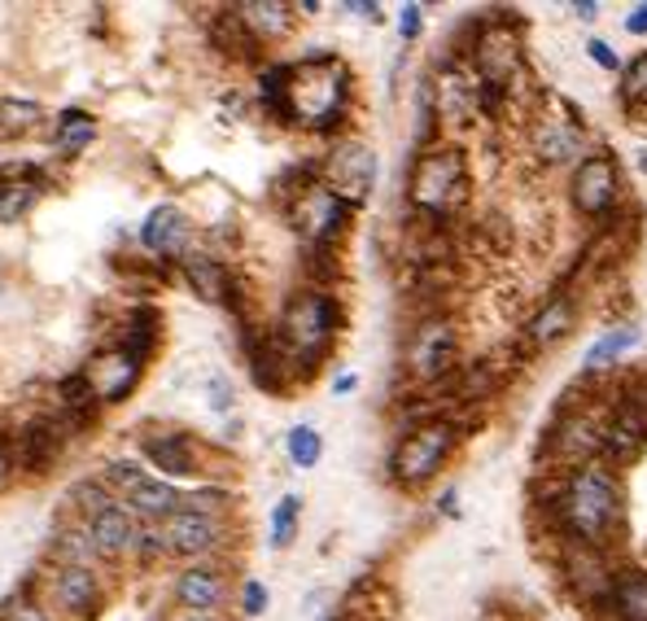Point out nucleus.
<instances>
[{
	"label": "nucleus",
	"mask_w": 647,
	"mask_h": 621,
	"mask_svg": "<svg viewBox=\"0 0 647 621\" xmlns=\"http://www.w3.org/2000/svg\"><path fill=\"white\" fill-rule=\"evenodd\" d=\"M634 346H638V329H634V325H612V329H603V333L590 342V351H586V373L595 377V373L621 364V355L634 351Z\"/></svg>",
	"instance_id": "nucleus-27"
},
{
	"label": "nucleus",
	"mask_w": 647,
	"mask_h": 621,
	"mask_svg": "<svg viewBox=\"0 0 647 621\" xmlns=\"http://www.w3.org/2000/svg\"><path fill=\"white\" fill-rule=\"evenodd\" d=\"M547 516L564 543H586L612 551L625 534V490L608 464H582L564 473L560 490L547 499Z\"/></svg>",
	"instance_id": "nucleus-1"
},
{
	"label": "nucleus",
	"mask_w": 647,
	"mask_h": 621,
	"mask_svg": "<svg viewBox=\"0 0 647 621\" xmlns=\"http://www.w3.org/2000/svg\"><path fill=\"white\" fill-rule=\"evenodd\" d=\"M473 66H477V84L508 88V80L521 71V40L508 32V23H481L477 27Z\"/></svg>",
	"instance_id": "nucleus-13"
},
{
	"label": "nucleus",
	"mask_w": 647,
	"mask_h": 621,
	"mask_svg": "<svg viewBox=\"0 0 647 621\" xmlns=\"http://www.w3.org/2000/svg\"><path fill=\"white\" fill-rule=\"evenodd\" d=\"M84 529H88V538H93V547H97V556H101V560H119L123 551H132V538H136V516L119 503V508H110V512L93 516Z\"/></svg>",
	"instance_id": "nucleus-21"
},
{
	"label": "nucleus",
	"mask_w": 647,
	"mask_h": 621,
	"mask_svg": "<svg viewBox=\"0 0 647 621\" xmlns=\"http://www.w3.org/2000/svg\"><path fill=\"white\" fill-rule=\"evenodd\" d=\"M66 503H75L88 521L101 516V512H110V508H119V499H114V490L106 482H80V486H71L66 490Z\"/></svg>",
	"instance_id": "nucleus-32"
},
{
	"label": "nucleus",
	"mask_w": 647,
	"mask_h": 621,
	"mask_svg": "<svg viewBox=\"0 0 647 621\" xmlns=\"http://www.w3.org/2000/svg\"><path fill=\"white\" fill-rule=\"evenodd\" d=\"M241 608H245L249 617H258V612L267 608V586H263L258 577H249V582L241 586Z\"/></svg>",
	"instance_id": "nucleus-42"
},
{
	"label": "nucleus",
	"mask_w": 647,
	"mask_h": 621,
	"mask_svg": "<svg viewBox=\"0 0 647 621\" xmlns=\"http://www.w3.org/2000/svg\"><path fill=\"white\" fill-rule=\"evenodd\" d=\"M110 490H123V495H132L136 486H145L149 482V473L136 464V460H114L110 468H106V477H101Z\"/></svg>",
	"instance_id": "nucleus-37"
},
{
	"label": "nucleus",
	"mask_w": 647,
	"mask_h": 621,
	"mask_svg": "<svg viewBox=\"0 0 647 621\" xmlns=\"http://www.w3.org/2000/svg\"><path fill=\"white\" fill-rule=\"evenodd\" d=\"M40 123V106L36 101H14L0 97V136H23Z\"/></svg>",
	"instance_id": "nucleus-34"
},
{
	"label": "nucleus",
	"mask_w": 647,
	"mask_h": 621,
	"mask_svg": "<svg viewBox=\"0 0 647 621\" xmlns=\"http://www.w3.org/2000/svg\"><path fill=\"white\" fill-rule=\"evenodd\" d=\"M53 599L62 612L80 617V621H93L101 612V582L93 569H75V564H58L53 573Z\"/></svg>",
	"instance_id": "nucleus-19"
},
{
	"label": "nucleus",
	"mask_w": 647,
	"mask_h": 621,
	"mask_svg": "<svg viewBox=\"0 0 647 621\" xmlns=\"http://www.w3.org/2000/svg\"><path fill=\"white\" fill-rule=\"evenodd\" d=\"M569 202L582 219H608L621 202V167L612 154H586L569 175Z\"/></svg>",
	"instance_id": "nucleus-8"
},
{
	"label": "nucleus",
	"mask_w": 647,
	"mask_h": 621,
	"mask_svg": "<svg viewBox=\"0 0 647 621\" xmlns=\"http://www.w3.org/2000/svg\"><path fill=\"white\" fill-rule=\"evenodd\" d=\"M132 551L141 560H158V556H171L167 551V538H162V525L154 521H136V538H132Z\"/></svg>",
	"instance_id": "nucleus-38"
},
{
	"label": "nucleus",
	"mask_w": 647,
	"mask_h": 621,
	"mask_svg": "<svg viewBox=\"0 0 647 621\" xmlns=\"http://www.w3.org/2000/svg\"><path fill=\"white\" fill-rule=\"evenodd\" d=\"M438 512H442V516H460V490H455V486H447V490L438 495Z\"/></svg>",
	"instance_id": "nucleus-44"
},
{
	"label": "nucleus",
	"mask_w": 647,
	"mask_h": 621,
	"mask_svg": "<svg viewBox=\"0 0 647 621\" xmlns=\"http://www.w3.org/2000/svg\"><path fill=\"white\" fill-rule=\"evenodd\" d=\"M53 556L62 560V564H75V569H93L101 556H97V547H93V538H88V529H62L58 538H53Z\"/></svg>",
	"instance_id": "nucleus-30"
},
{
	"label": "nucleus",
	"mask_w": 647,
	"mask_h": 621,
	"mask_svg": "<svg viewBox=\"0 0 647 621\" xmlns=\"http://www.w3.org/2000/svg\"><path fill=\"white\" fill-rule=\"evenodd\" d=\"M342 329V310L338 302L324 293V289H297L289 302H284V316H280V333L276 342L289 351L293 364H302V373L315 368V360L333 346Z\"/></svg>",
	"instance_id": "nucleus-3"
},
{
	"label": "nucleus",
	"mask_w": 647,
	"mask_h": 621,
	"mask_svg": "<svg viewBox=\"0 0 647 621\" xmlns=\"http://www.w3.org/2000/svg\"><path fill=\"white\" fill-rule=\"evenodd\" d=\"M141 245L149 249V254H188L184 245H188V219H184V210L180 206H158V210H149V219H145V228H141Z\"/></svg>",
	"instance_id": "nucleus-20"
},
{
	"label": "nucleus",
	"mask_w": 647,
	"mask_h": 621,
	"mask_svg": "<svg viewBox=\"0 0 647 621\" xmlns=\"http://www.w3.org/2000/svg\"><path fill=\"white\" fill-rule=\"evenodd\" d=\"M355 386H359V381H355V377H351V373H342V377H338V381H333V394H351V390H355Z\"/></svg>",
	"instance_id": "nucleus-48"
},
{
	"label": "nucleus",
	"mask_w": 647,
	"mask_h": 621,
	"mask_svg": "<svg viewBox=\"0 0 647 621\" xmlns=\"http://www.w3.org/2000/svg\"><path fill=\"white\" fill-rule=\"evenodd\" d=\"M638 171L647 175V149H638Z\"/></svg>",
	"instance_id": "nucleus-51"
},
{
	"label": "nucleus",
	"mask_w": 647,
	"mask_h": 621,
	"mask_svg": "<svg viewBox=\"0 0 647 621\" xmlns=\"http://www.w3.org/2000/svg\"><path fill=\"white\" fill-rule=\"evenodd\" d=\"M40 188L36 180H10V184H0V223H19L32 206H36Z\"/></svg>",
	"instance_id": "nucleus-31"
},
{
	"label": "nucleus",
	"mask_w": 647,
	"mask_h": 621,
	"mask_svg": "<svg viewBox=\"0 0 647 621\" xmlns=\"http://www.w3.org/2000/svg\"><path fill=\"white\" fill-rule=\"evenodd\" d=\"M542 451H547L564 473H573V468H582V464H595V460L603 455V416H595V412H586V407H564V412L551 421V429H547V438H542Z\"/></svg>",
	"instance_id": "nucleus-6"
},
{
	"label": "nucleus",
	"mask_w": 647,
	"mask_h": 621,
	"mask_svg": "<svg viewBox=\"0 0 647 621\" xmlns=\"http://www.w3.org/2000/svg\"><path fill=\"white\" fill-rule=\"evenodd\" d=\"M145 460L154 468H162L167 477H193L197 473V455H193V438L188 434H154V438H145Z\"/></svg>",
	"instance_id": "nucleus-23"
},
{
	"label": "nucleus",
	"mask_w": 647,
	"mask_h": 621,
	"mask_svg": "<svg viewBox=\"0 0 647 621\" xmlns=\"http://www.w3.org/2000/svg\"><path fill=\"white\" fill-rule=\"evenodd\" d=\"M10 468H14V460H10V451H5V447H0V486L10 482Z\"/></svg>",
	"instance_id": "nucleus-49"
},
{
	"label": "nucleus",
	"mask_w": 647,
	"mask_h": 621,
	"mask_svg": "<svg viewBox=\"0 0 647 621\" xmlns=\"http://www.w3.org/2000/svg\"><path fill=\"white\" fill-rule=\"evenodd\" d=\"M577 310H582V302H577L573 289L551 293V297L534 310V316H529V325H525V342H529L534 351H551V346H560V342L573 333V325H577Z\"/></svg>",
	"instance_id": "nucleus-15"
},
{
	"label": "nucleus",
	"mask_w": 647,
	"mask_h": 621,
	"mask_svg": "<svg viewBox=\"0 0 647 621\" xmlns=\"http://www.w3.org/2000/svg\"><path fill=\"white\" fill-rule=\"evenodd\" d=\"M346 106H351V71L342 58L324 53V58H306V62L289 66L284 97H280L276 114L297 127H310V132H329L342 123Z\"/></svg>",
	"instance_id": "nucleus-2"
},
{
	"label": "nucleus",
	"mask_w": 647,
	"mask_h": 621,
	"mask_svg": "<svg viewBox=\"0 0 647 621\" xmlns=\"http://www.w3.org/2000/svg\"><path fill=\"white\" fill-rule=\"evenodd\" d=\"M162 538H167V551L171 556H206L223 543V516H210V512H171L162 521Z\"/></svg>",
	"instance_id": "nucleus-14"
},
{
	"label": "nucleus",
	"mask_w": 647,
	"mask_h": 621,
	"mask_svg": "<svg viewBox=\"0 0 647 621\" xmlns=\"http://www.w3.org/2000/svg\"><path fill=\"white\" fill-rule=\"evenodd\" d=\"M180 263H184V276H188V284H193V293H197V297H206V302H228L232 280H228V267H223L219 258L188 249Z\"/></svg>",
	"instance_id": "nucleus-26"
},
{
	"label": "nucleus",
	"mask_w": 647,
	"mask_h": 621,
	"mask_svg": "<svg viewBox=\"0 0 647 621\" xmlns=\"http://www.w3.org/2000/svg\"><path fill=\"white\" fill-rule=\"evenodd\" d=\"M534 149L542 162H569V158H586L582 154V123L577 119H542L534 132Z\"/></svg>",
	"instance_id": "nucleus-22"
},
{
	"label": "nucleus",
	"mask_w": 647,
	"mask_h": 621,
	"mask_svg": "<svg viewBox=\"0 0 647 621\" xmlns=\"http://www.w3.org/2000/svg\"><path fill=\"white\" fill-rule=\"evenodd\" d=\"M377 184V154L364 141H342L324 158V188H333L346 206H364Z\"/></svg>",
	"instance_id": "nucleus-12"
},
{
	"label": "nucleus",
	"mask_w": 647,
	"mask_h": 621,
	"mask_svg": "<svg viewBox=\"0 0 647 621\" xmlns=\"http://www.w3.org/2000/svg\"><path fill=\"white\" fill-rule=\"evenodd\" d=\"M284 447H289V460H293L297 468H315L319 455H324V438H319L315 425H293L289 438H284Z\"/></svg>",
	"instance_id": "nucleus-33"
},
{
	"label": "nucleus",
	"mask_w": 647,
	"mask_h": 621,
	"mask_svg": "<svg viewBox=\"0 0 647 621\" xmlns=\"http://www.w3.org/2000/svg\"><path fill=\"white\" fill-rule=\"evenodd\" d=\"M175 604L193 617H219L228 604V573L215 564H193L175 577Z\"/></svg>",
	"instance_id": "nucleus-16"
},
{
	"label": "nucleus",
	"mask_w": 647,
	"mask_h": 621,
	"mask_svg": "<svg viewBox=\"0 0 647 621\" xmlns=\"http://www.w3.org/2000/svg\"><path fill=\"white\" fill-rule=\"evenodd\" d=\"M573 14H577L582 23H590V19H599V5H595V0H577V5H573Z\"/></svg>",
	"instance_id": "nucleus-46"
},
{
	"label": "nucleus",
	"mask_w": 647,
	"mask_h": 621,
	"mask_svg": "<svg viewBox=\"0 0 647 621\" xmlns=\"http://www.w3.org/2000/svg\"><path fill=\"white\" fill-rule=\"evenodd\" d=\"M617 101L625 114H638L647 106V53H638L630 66H621V88H617Z\"/></svg>",
	"instance_id": "nucleus-29"
},
{
	"label": "nucleus",
	"mask_w": 647,
	"mask_h": 621,
	"mask_svg": "<svg viewBox=\"0 0 647 621\" xmlns=\"http://www.w3.org/2000/svg\"><path fill=\"white\" fill-rule=\"evenodd\" d=\"M455 447H460V425L451 416H429V421L412 425L399 438V447L390 455V477L399 486L416 490V486H425V482L438 477V468L451 460Z\"/></svg>",
	"instance_id": "nucleus-4"
},
{
	"label": "nucleus",
	"mask_w": 647,
	"mask_h": 621,
	"mask_svg": "<svg viewBox=\"0 0 647 621\" xmlns=\"http://www.w3.org/2000/svg\"><path fill=\"white\" fill-rule=\"evenodd\" d=\"M175 621H219V617H193V612H184V617H175Z\"/></svg>",
	"instance_id": "nucleus-50"
},
{
	"label": "nucleus",
	"mask_w": 647,
	"mask_h": 621,
	"mask_svg": "<svg viewBox=\"0 0 647 621\" xmlns=\"http://www.w3.org/2000/svg\"><path fill=\"white\" fill-rule=\"evenodd\" d=\"M625 32H630V36H647V0H643V5H634V10H630V19H625Z\"/></svg>",
	"instance_id": "nucleus-43"
},
{
	"label": "nucleus",
	"mask_w": 647,
	"mask_h": 621,
	"mask_svg": "<svg viewBox=\"0 0 647 621\" xmlns=\"http://www.w3.org/2000/svg\"><path fill=\"white\" fill-rule=\"evenodd\" d=\"M93 114H84V110H66L62 114V127H58V145L62 149H84L88 141H93Z\"/></svg>",
	"instance_id": "nucleus-36"
},
{
	"label": "nucleus",
	"mask_w": 647,
	"mask_h": 621,
	"mask_svg": "<svg viewBox=\"0 0 647 621\" xmlns=\"http://www.w3.org/2000/svg\"><path fill=\"white\" fill-rule=\"evenodd\" d=\"M0 621H53V617H49V608H45L40 599L14 595V599L5 604V612H0Z\"/></svg>",
	"instance_id": "nucleus-39"
},
{
	"label": "nucleus",
	"mask_w": 647,
	"mask_h": 621,
	"mask_svg": "<svg viewBox=\"0 0 647 621\" xmlns=\"http://www.w3.org/2000/svg\"><path fill=\"white\" fill-rule=\"evenodd\" d=\"M236 14L258 45L280 40L293 27V5H284V0H245V5H236Z\"/></svg>",
	"instance_id": "nucleus-24"
},
{
	"label": "nucleus",
	"mask_w": 647,
	"mask_h": 621,
	"mask_svg": "<svg viewBox=\"0 0 647 621\" xmlns=\"http://www.w3.org/2000/svg\"><path fill=\"white\" fill-rule=\"evenodd\" d=\"M215 407L223 412V407H232V390L223 386V381H215Z\"/></svg>",
	"instance_id": "nucleus-47"
},
{
	"label": "nucleus",
	"mask_w": 647,
	"mask_h": 621,
	"mask_svg": "<svg viewBox=\"0 0 647 621\" xmlns=\"http://www.w3.org/2000/svg\"><path fill=\"white\" fill-rule=\"evenodd\" d=\"M612 573H617V560L608 551L586 547V543H564V551H560V577L569 582L573 599L586 612H603V604L612 595Z\"/></svg>",
	"instance_id": "nucleus-9"
},
{
	"label": "nucleus",
	"mask_w": 647,
	"mask_h": 621,
	"mask_svg": "<svg viewBox=\"0 0 647 621\" xmlns=\"http://www.w3.org/2000/svg\"><path fill=\"white\" fill-rule=\"evenodd\" d=\"M297 521H302V499L297 495H284L271 512V547H289L297 538Z\"/></svg>",
	"instance_id": "nucleus-35"
},
{
	"label": "nucleus",
	"mask_w": 647,
	"mask_h": 621,
	"mask_svg": "<svg viewBox=\"0 0 647 621\" xmlns=\"http://www.w3.org/2000/svg\"><path fill=\"white\" fill-rule=\"evenodd\" d=\"M586 58L599 66V71H608V75H621V58H617V49L608 45V40H586Z\"/></svg>",
	"instance_id": "nucleus-40"
},
{
	"label": "nucleus",
	"mask_w": 647,
	"mask_h": 621,
	"mask_svg": "<svg viewBox=\"0 0 647 621\" xmlns=\"http://www.w3.org/2000/svg\"><path fill=\"white\" fill-rule=\"evenodd\" d=\"M141 368H145V360H136V355H127L123 346H114V351L97 355L84 377H88V386L97 390L101 403H119V399H127L132 386L141 381Z\"/></svg>",
	"instance_id": "nucleus-17"
},
{
	"label": "nucleus",
	"mask_w": 647,
	"mask_h": 621,
	"mask_svg": "<svg viewBox=\"0 0 647 621\" xmlns=\"http://www.w3.org/2000/svg\"><path fill=\"white\" fill-rule=\"evenodd\" d=\"M333 621H351V617H333Z\"/></svg>",
	"instance_id": "nucleus-52"
},
{
	"label": "nucleus",
	"mask_w": 647,
	"mask_h": 621,
	"mask_svg": "<svg viewBox=\"0 0 647 621\" xmlns=\"http://www.w3.org/2000/svg\"><path fill=\"white\" fill-rule=\"evenodd\" d=\"M351 14H359V19H368V23H377L381 19V5H364V0H355V5H346Z\"/></svg>",
	"instance_id": "nucleus-45"
},
{
	"label": "nucleus",
	"mask_w": 647,
	"mask_h": 621,
	"mask_svg": "<svg viewBox=\"0 0 647 621\" xmlns=\"http://www.w3.org/2000/svg\"><path fill=\"white\" fill-rule=\"evenodd\" d=\"M643 451H647V403H638L630 390H621L617 403L603 412L599 464H634Z\"/></svg>",
	"instance_id": "nucleus-10"
},
{
	"label": "nucleus",
	"mask_w": 647,
	"mask_h": 621,
	"mask_svg": "<svg viewBox=\"0 0 647 621\" xmlns=\"http://www.w3.org/2000/svg\"><path fill=\"white\" fill-rule=\"evenodd\" d=\"M210 40H215L223 53H232V58H254V53H258V40L249 36V27L241 23L236 10H223V14L210 23Z\"/></svg>",
	"instance_id": "nucleus-28"
},
{
	"label": "nucleus",
	"mask_w": 647,
	"mask_h": 621,
	"mask_svg": "<svg viewBox=\"0 0 647 621\" xmlns=\"http://www.w3.org/2000/svg\"><path fill=\"white\" fill-rule=\"evenodd\" d=\"M71 438V429L62 425V421H53V416H40V421H32L19 438H14V451H10V460L19 464V468H32V473H45L53 460H58V451H62V442Z\"/></svg>",
	"instance_id": "nucleus-18"
},
{
	"label": "nucleus",
	"mask_w": 647,
	"mask_h": 621,
	"mask_svg": "<svg viewBox=\"0 0 647 621\" xmlns=\"http://www.w3.org/2000/svg\"><path fill=\"white\" fill-rule=\"evenodd\" d=\"M180 503H184V495L171 482H154V477L127 495V512L136 521H154V525H162L171 512H180Z\"/></svg>",
	"instance_id": "nucleus-25"
},
{
	"label": "nucleus",
	"mask_w": 647,
	"mask_h": 621,
	"mask_svg": "<svg viewBox=\"0 0 647 621\" xmlns=\"http://www.w3.org/2000/svg\"><path fill=\"white\" fill-rule=\"evenodd\" d=\"M407 197L429 219H442L451 206H460V197H464V154L455 145H429L412 167Z\"/></svg>",
	"instance_id": "nucleus-5"
},
{
	"label": "nucleus",
	"mask_w": 647,
	"mask_h": 621,
	"mask_svg": "<svg viewBox=\"0 0 647 621\" xmlns=\"http://www.w3.org/2000/svg\"><path fill=\"white\" fill-rule=\"evenodd\" d=\"M460 338L451 329L447 316H429L412 329L407 338V373L420 381V386H442L460 364Z\"/></svg>",
	"instance_id": "nucleus-7"
},
{
	"label": "nucleus",
	"mask_w": 647,
	"mask_h": 621,
	"mask_svg": "<svg viewBox=\"0 0 647 621\" xmlns=\"http://www.w3.org/2000/svg\"><path fill=\"white\" fill-rule=\"evenodd\" d=\"M425 32V5H403L399 10V36L403 40H420Z\"/></svg>",
	"instance_id": "nucleus-41"
},
{
	"label": "nucleus",
	"mask_w": 647,
	"mask_h": 621,
	"mask_svg": "<svg viewBox=\"0 0 647 621\" xmlns=\"http://www.w3.org/2000/svg\"><path fill=\"white\" fill-rule=\"evenodd\" d=\"M351 210L355 206H346L333 188H324V184H315V188H306L297 202H293V228L310 241V249H329L342 232H346V223H351Z\"/></svg>",
	"instance_id": "nucleus-11"
}]
</instances>
